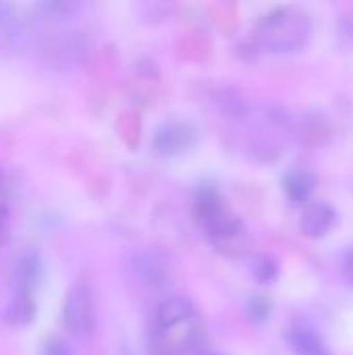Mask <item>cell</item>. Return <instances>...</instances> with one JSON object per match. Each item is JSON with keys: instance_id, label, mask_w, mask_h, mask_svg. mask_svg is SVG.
Listing matches in <instances>:
<instances>
[{"instance_id": "cell-15", "label": "cell", "mask_w": 353, "mask_h": 355, "mask_svg": "<svg viewBox=\"0 0 353 355\" xmlns=\"http://www.w3.org/2000/svg\"><path fill=\"white\" fill-rule=\"evenodd\" d=\"M268 312H270V308H268V304L262 297H254L248 304V314H250L252 320H258L260 322V320H264L268 316Z\"/></svg>"}, {"instance_id": "cell-5", "label": "cell", "mask_w": 353, "mask_h": 355, "mask_svg": "<svg viewBox=\"0 0 353 355\" xmlns=\"http://www.w3.org/2000/svg\"><path fill=\"white\" fill-rule=\"evenodd\" d=\"M42 272L44 264L37 252H25L21 254L10 272V293H25V295H35L40 283H42Z\"/></svg>"}, {"instance_id": "cell-16", "label": "cell", "mask_w": 353, "mask_h": 355, "mask_svg": "<svg viewBox=\"0 0 353 355\" xmlns=\"http://www.w3.org/2000/svg\"><path fill=\"white\" fill-rule=\"evenodd\" d=\"M343 272H345V279L347 283L353 287V250L345 256V262H343Z\"/></svg>"}, {"instance_id": "cell-7", "label": "cell", "mask_w": 353, "mask_h": 355, "mask_svg": "<svg viewBox=\"0 0 353 355\" xmlns=\"http://www.w3.org/2000/svg\"><path fill=\"white\" fill-rule=\"evenodd\" d=\"M335 210L329 206V204H310L306 210H304V216L300 220V229L304 235L308 237H322L331 231V227L335 225Z\"/></svg>"}, {"instance_id": "cell-4", "label": "cell", "mask_w": 353, "mask_h": 355, "mask_svg": "<svg viewBox=\"0 0 353 355\" xmlns=\"http://www.w3.org/2000/svg\"><path fill=\"white\" fill-rule=\"evenodd\" d=\"M196 212L202 225L206 227L208 235L216 241H227L241 233V223L221 204V198L212 189L200 193Z\"/></svg>"}, {"instance_id": "cell-9", "label": "cell", "mask_w": 353, "mask_h": 355, "mask_svg": "<svg viewBox=\"0 0 353 355\" xmlns=\"http://www.w3.org/2000/svg\"><path fill=\"white\" fill-rule=\"evenodd\" d=\"M37 314V302L35 295H25V293H10L6 302V322L10 327H27L35 320Z\"/></svg>"}, {"instance_id": "cell-12", "label": "cell", "mask_w": 353, "mask_h": 355, "mask_svg": "<svg viewBox=\"0 0 353 355\" xmlns=\"http://www.w3.org/2000/svg\"><path fill=\"white\" fill-rule=\"evenodd\" d=\"M250 270H252V275H254L260 283H270V281H275V277H277V264H275V260H270V258H266V256L254 258V260L250 262Z\"/></svg>"}, {"instance_id": "cell-13", "label": "cell", "mask_w": 353, "mask_h": 355, "mask_svg": "<svg viewBox=\"0 0 353 355\" xmlns=\"http://www.w3.org/2000/svg\"><path fill=\"white\" fill-rule=\"evenodd\" d=\"M8 187L4 179L0 177V243L6 239L8 233Z\"/></svg>"}, {"instance_id": "cell-10", "label": "cell", "mask_w": 353, "mask_h": 355, "mask_svg": "<svg viewBox=\"0 0 353 355\" xmlns=\"http://www.w3.org/2000/svg\"><path fill=\"white\" fill-rule=\"evenodd\" d=\"M289 343L293 347V352L298 355H331L329 349L325 347V343L308 329L304 327H295L289 333Z\"/></svg>"}, {"instance_id": "cell-3", "label": "cell", "mask_w": 353, "mask_h": 355, "mask_svg": "<svg viewBox=\"0 0 353 355\" xmlns=\"http://www.w3.org/2000/svg\"><path fill=\"white\" fill-rule=\"evenodd\" d=\"M62 327L64 331L75 337H87L96 327V302L94 293L87 283H75L64 297L62 306Z\"/></svg>"}, {"instance_id": "cell-11", "label": "cell", "mask_w": 353, "mask_h": 355, "mask_svg": "<svg viewBox=\"0 0 353 355\" xmlns=\"http://www.w3.org/2000/svg\"><path fill=\"white\" fill-rule=\"evenodd\" d=\"M283 183H285L287 196H289L291 202H295V204H302V202H306V200L312 196V181H310V177L304 175V173H291V175L285 177Z\"/></svg>"}, {"instance_id": "cell-8", "label": "cell", "mask_w": 353, "mask_h": 355, "mask_svg": "<svg viewBox=\"0 0 353 355\" xmlns=\"http://www.w3.org/2000/svg\"><path fill=\"white\" fill-rule=\"evenodd\" d=\"M193 318V308L183 297H173L160 304L156 312V331H173Z\"/></svg>"}, {"instance_id": "cell-2", "label": "cell", "mask_w": 353, "mask_h": 355, "mask_svg": "<svg viewBox=\"0 0 353 355\" xmlns=\"http://www.w3.org/2000/svg\"><path fill=\"white\" fill-rule=\"evenodd\" d=\"M42 21L33 15L23 12L17 4L0 2V46L8 50L35 48L42 35Z\"/></svg>"}, {"instance_id": "cell-17", "label": "cell", "mask_w": 353, "mask_h": 355, "mask_svg": "<svg viewBox=\"0 0 353 355\" xmlns=\"http://www.w3.org/2000/svg\"><path fill=\"white\" fill-rule=\"evenodd\" d=\"M204 355H221V354H204Z\"/></svg>"}, {"instance_id": "cell-6", "label": "cell", "mask_w": 353, "mask_h": 355, "mask_svg": "<svg viewBox=\"0 0 353 355\" xmlns=\"http://www.w3.org/2000/svg\"><path fill=\"white\" fill-rule=\"evenodd\" d=\"M198 141V133L187 123H171L156 131L154 135V148L162 156H179L193 148Z\"/></svg>"}, {"instance_id": "cell-14", "label": "cell", "mask_w": 353, "mask_h": 355, "mask_svg": "<svg viewBox=\"0 0 353 355\" xmlns=\"http://www.w3.org/2000/svg\"><path fill=\"white\" fill-rule=\"evenodd\" d=\"M42 355H73L69 343L64 339H58V337H52L44 343L42 347Z\"/></svg>"}, {"instance_id": "cell-1", "label": "cell", "mask_w": 353, "mask_h": 355, "mask_svg": "<svg viewBox=\"0 0 353 355\" xmlns=\"http://www.w3.org/2000/svg\"><path fill=\"white\" fill-rule=\"evenodd\" d=\"M310 17L293 6L279 8L258 25L256 40L270 52H298L310 40Z\"/></svg>"}]
</instances>
